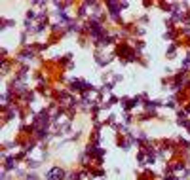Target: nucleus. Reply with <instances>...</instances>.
Instances as JSON below:
<instances>
[{"instance_id":"f257e3e1","label":"nucleus","mask_w":190,"mask_h":180,"mask_svg":"<svg viewBox=\"0 0 190 180\" xmlns=\"http://www.w3.org/2000/svg\"><path fill=\"white\" fill-rule=\"evenodd\" d=\"M63 176H65V173L61 169H57V167L48 173V178H50V180H63Z\"/></svg>"},{"instance_id":"f03ea898","label":"nucleus","mask_w":190,"mask_h":180,"mask_svg":"<svg viewBox=\"0 0 190 180\" xmlns=\"http://www.w3.org/2000/svg\"><path fill=\"white\" fill-rule=\"evenodd\" d=\"M13 167H15V159L12 157V159H8V161H6V169H13Z\"/></svg>"}]
</instances>
